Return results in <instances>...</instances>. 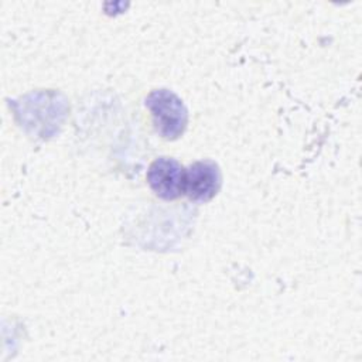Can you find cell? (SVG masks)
Returning a JSON list of instances; mask_svg holds the SVG:
<instances>
[{"instance_id": "2", "label": "cell", "mask_w": 362, "mask_h": 362, "mask_svg": "<svg viewBox=\"0 0 362 362\" xmlns=\"http://www.w3.org/2000/svg\"><path fill=\"white\" fill-rule=\"evenodd\" d=\"M222 184V174L212 160L195 161L184 173V194L197 202L212 199Z\"/></svg>"}, {"instance_id": "1", "label": "cell", "mask_w": 362, "mask_h": 362, "mask_svg": "<svg viewBox=\"0 0 362 362\" xmlns=\"http://www.w3.org/2000/svg\"><path fill=\"white\" fill-rule=\"evenodd\" d=\"M156 132L165 140L178 139L187 127L188 110L184 102L168 89L151 90L146 98Z\"/></svg>"}, {"instance_id": "3", "label": "cell", "mask_w": 362, "mask_h": 362, "mask_svg": "<svg viewBox=\"0 0 362 362\" xmlns=\"http://www.w3.org/2000/svg\"><path fill=\"white\" fill-rule=\"evenodd\" d=\"M185 168L174 158L158 157L147 170V182L151 191L163 199H175L184 194Z\"/></svg>"}]
</instances>
